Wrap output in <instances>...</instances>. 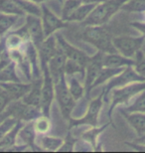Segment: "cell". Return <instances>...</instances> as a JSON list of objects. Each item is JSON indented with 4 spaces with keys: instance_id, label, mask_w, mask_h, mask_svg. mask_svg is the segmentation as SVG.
Masks as SVG:
<instances>
[{
    "instance_id": "60d3db41",
    "label": "cell",
    "mask_w": 145,
    "mask_h": 153,
    "mask_svg": "<svg viewBox=\"0 0 145 153\" xmlns=\"http://www.w3.org/2000/svg\"><path fill=\"white\" fill-rule=\"evenodd\" d=\"M130 25L141 33V36L145 38V21L144 22H132Z\"/></svg>"
},
{
    "instance_id": "7402d4cb",
    "label": "cell",
    "mask_w": 145,
    "mask_h": 153,
    "mask_svg": "<svg viewBox=\"0 0 145 153\" xmlns=\"http://www.w3.org/2000/svg\"><path fill=\"white\" fill-rule=\"evenodd\" d=\"M97 4L94 3H85L83 2L72 14L70 15L69 18L67 19V22H84L87 19L88 16L91 14L92 9L95 7Z\"/></svg>"
},
{
    "instance_id": "f546056e",
    "label": "cell",
    "mask_w": 145,
    "mask_h": 153,
    "mask_svg": "<svg viewBox=\"0 0 145 153\" xmlns=\"http://www.w3.org/2000/svg\"><path fill=\"white\" fill-rule=\"evenodd\" d=\"M34 129L37 134H47L52 127L50 116L41 114L33 120Z\"/></svg>"
},
{
    "instance_id": "c3c4849f",
    "label": "cell",
    "mask_w": 145,
    "mask_h": 153,
    "mask_svg": "<svg viewBox=\"0 0 145 153\" xmlns=\"http://www.w3.org/2000/svg\"><path fill=\"white\" fill-rule=\"evenodd\" d=\"M142 13L144 14V18H145V11H144V12H142ZM144 21H145V20H144Z\"/></svg>"
},
{
    "instance_id": "f907efd6",
    "label": "cell",
    "mask_w": 145,
    "mask_h": 153,
    "mask_svg": "<svg viewBox=\"0 0 145 153\" xmlns=\"http://www.w3.org/2000/svg\"><path fill=\"white\" fill-rule=\"evenodd\" d=\"M0 39H1V38H0Z\"/></svg>"
},
{
    "instance_id": "2e32d148",
    "label": "cell",
    "mask_w": 145,
    "mask_h": 153,
    "mask_svg": "<svg viewBox=\"0 0 145 153\" xmlns=\"http://www.w3.org/2000/svg\"><path fill=\"white\" fill-rule=\"evenodd\" d=\"M31 85H32V82H23L22 81L0 84V87L9 94L12 100H22L25 97V94L30 91Z\"/></svg>"
},
{
    "instance_id": "277c9868",
    "label": "cell",
    "mask_w": 145,
    "mask_h": 153,
    "mask_svg": "<svg viewBox=\"0 0 145 153\" xmlns=\"http://www.w3.org/2000/svg\"><path fill=\"white\" fill-rule=\"evenodd\" d=\"M55 97H56L61 114L65 119L71 118V114L75 108L76 100L71 94L67 84V76H62L55 84Z\"/></svg>"
},
{
    "instance_id": "9c48e42d",
    "label": "cell",
    "mask_w": 145,
    "mask_h": 153,
    "mask_svg": "<svg viewBox=\"0 0 145 153\" xmlns=\"http://www.w3.org/2000/svg\"><path fill=\"white\" fill-rule=\"evenodd\" d=\"M103 55L104 53L97 51L94 56L89 57L85 69V90L86 96L88 97L92 90L94 82L97 79L100 70L103 68Z\"/></svg>"
},
{
    "instance_id": "52a82bcc",
    "label": "cell",
    "mask_w": 145,
    "mask_h": 153,
    "mask_svg": "<svg viewBox=\"0 0 145 153\" xmlns=\"http://www.w3.org/2000/svg\"><path fill=\"white\" fill-rule=\"evenodd\" d=\"M42 72V99L41 111L42 114L50 116L52 103L55 100V82L49 72L48 66L41 68Z\"/></svg>"
},
{
    "instance_id": "5bb4252c",
    "label": "cell",
    "mask_w": 145,
    "mask_h": 153,
    "mask_svg": "<svg viewBox=\"0 0 145 153\" xmlns=\"http://www.w3.org/2000/svg\"><path fill=\"white\" fill-rule=\"evenodd\" d=\"M58 49H59V44L55 35H51L43 40V42L37 48V50H38V56H39V62H40V68H42L44 66H48L49 61L57 53Z\"/></svg>"
},
{
    "instance_id": "8fae6325",
    "label": "cell",
    "mask_w": 145,
    "mask_h": 153,
    "mask_svg": "<svg viewBox=\"0 0 145 153\" xmlns=\"http://www.w3.org/2000/svg\"><path fill=\"white\" fill-rule=\"evenodd\" d=\"M41 21L44 30L45 38L51 35H54L59 30L66 28L68 26V22L64 21L62 18H59L51 9H49L45 4L41 6Z\"/></svg>"
},
{
    "instance_id": "ab89813d",
    "label": "cell",
    "mask_w": 145,
    "mask_h": 153,
    "mask_svg": "<svg viewBox=\"0 0 145 153\" xmlns=\"http://www.w3.org/2000/svg\"><path fill=\"white\" fill-rule=\"evenodd\" d=\"M75 143H76V140L73 139L72 137H71L70 133L69 135H68V138L66 140H64L63 144L59 149V151H63V152H70V151H73L74 149H75Z\"/></svg>"
},
{
    "instance_id": "d590c367",
    "label": "cell",
    "mask_w": 145,
    "mask_h": 153,
    "mask_svg": "<svg viewBox=\"0 0 145 153\" xmlns=\"http://www.w3.org/2000/svg\"><path fill=\"white\" fill-rule=\"evenodd\" d=\"M83 3L82 0H66L63 4V9H62V15L61 18L64 21L67 22V19L69 16L76 10Z\"/></svg>"
},
{
    "instance_id": "74e56055",
    "label": "cell",
    "mask_w": 145,
    "mask_h": 153,
    "mask_svg": "<svg viewBox=\"0 0 145 153\" xmlns=\"http://www.w3.org/2000/svg\"><path fill=\"white\" fill-rule=\"evenodd\" d=\"M17 119L12 117V116H7L1 123H0V140L6 135V133L17 123Z\"/></svg>"
},
{
    "instance_id": "ffe728a7",
    "label": "cell",
    "mask_w": 145,
    "mask_h": 153,
    "mask_svg": "<svg viewBox=\"0 0 145 153\" xmlns=\"http://www.w3.org/2000/svg\"><path fill=\"white\" fill-rule=\"evenodd\" d=\"M134 60L130 58L124 57L119 53H109L103 55V66L110 68H126L133 66Z\"/></svg>"
},
{
    "instance_id": "b9f144b4",
    "label": "cell",
    "mask_w": 145,
    "mask_h": 153,
    "mask_svg": "<svg viewBox=\"0 0 145 153\" xmlns=\"http://www.w3.org/2000/svg\"><path fill=\"white\" fill-rule=\"evenodd\" d=\"M8 55V50L5 47L4 41L0 40V63L2 62V60Z\"/></svg>"
},
{
    "instance_id": "5b68a950",
    "label": "cell",
    "mask_w": 145,
    "mask_h": 153,
    "mask_svg": "<svg viewBox=\"0 0 145 153\" xmlns=\"http://www.w3.org/2000/svg\"><path fill=\"white\" fill-rule=\"evenodd\" d=\"M144 41L145 38L143 36L132 37V36L122 35L112 37V44L117 53L130 59H133L135 55L142 49Z\"/></svg>"
},
{
    "instance_id": "f1b7e54d",
    "label": "cell",
    "mask_w": 145,
    "mask_h": 153,
    "mask_svg": "<svg viewBox=\"0 0 145 153\" xmlns=\"http://www.w3.org/2000/svg\"><path fill=\"white\" fill-rule=\"evenodd\" d=\"M67 84L70 93L76 102L79 100L81 97H83V96L86 94L85 85H83L79 79L75 78V76H70V79L69 81H67Z\"/></svg>"
},
{
    "instance_id": "3957f363",
    "label": "cell",
    "mask_w": 145,
    "mask_h": 153,
    "mask_svg": "<svg viewBox=\"0 0 145 153\" xmlns=\"http://www.w3.org/2000/svg\"><path fill=\"white\" fill-rule=\"evenodd\" d=\"M145 90V81L144 82H135L123 87L113 88L109 91L110 96V106L109 109V117L112 118V112L116 106L120 105H128L131 100H133L135 96H137L140 91ZM107 96V97H109Z\"/></svg>"
},
{
    "instance_id": "6da1fadb",
    "label": "cell",
    "mask_w": 145,
    "mask_h": 153,
    "mask_svg": "<svg viewBox=\"0 0 145 153\" xmlns=\"http://www.w3.org/2000/svg\"><path fill=\"white\" fill-rule=\"evenodd\" d=\"M128 0H103L95 5L83 24L85 26H103L115 16Z\"/></svg>"
},
{
    "instance_id": "484cf974",
    "label": "cell",
    "mask_w": 145,
    "mask_h": 153,
    "mask_svg": "<svg viewBox=\"0 0 145 153\" xmlns=\"http://www.w3.org/2000/svg\"><path fill=\"white\" fill-rule=\"evenodd\" d=\"M8 82H21L20 76L17 73V67L13 62L0 69V84Z\"/></svg>"
},
{
    "instance_id": "ac0fdd59",
    "label": "cell",
    "mask_w": 145,
    "mask_h": 153,
    "mask_svg": "<svg viewBox=\"0 0 145 153\" xmlns=\"http://www.w3.org/2000/svg\"><path fill=\"white\" fill-rule=\"evenodd\" d=\"M42 78L35 79L32 82L30 91L25 94L22 100L29 105L41 109V99H42Z\"/></svg>"
},
{
    "instance_id": "cb8c5ba5",
    "label": "cell",
    "mask_w": 145,
    "mask_h": 153,
    "mask_svg": "<svg viewBox=\"0 0 145 153\" xmlns=\"http://www.w3.org/2000/svg\"><path fill=\"white\" fill-rule=\"evenodd\" d=\"M27 41L29 40H27L16 30V31L10 32L6 36L4 39V44L7 50H15V49H21Z\"/></svg>"
},
{
    "instance_id": "836d02e7",
    "label": "cell",
    "mask_w": 145,
    "mask_h": 153,
    "mask_svg": "<svg viewBox=\"0 0 145 153\" xmlns=\"http://www.w3.org/2000/svg\"><path fill=\"white\" fill-rule=\"evenodd\" d=\"M107 125H103V127H97V126H92V128L91 129H88V131H86V132L83 134V138H84L86 141H88V143H91V144L94 147V150L97 148H95V145H97V140L98 138V135L103 132L104 130V128L107 127Z\"/></svg>"
},
{
    "instance_id": "ba28073f",
    "label": "cell",
    "mask_w": 145,
    "mask_h": 153,
    "mask_svg": "<svg viewBox=\"0 0 145 153\" xmlns=\"http://www.w3.org/2000/svg\"><path fill=\"white\" fill-rule=\"evenodd\" d=\"M103 94L101 93L97 97H95L89 102L88 108L86 111L85 115L81 118H70V129L74 126H80V125H91V126H97L98 118H100V114L103 108Z\"/></svg>"
},
{
    "instance_id": "7c38bea8",
    "label": "cell",
    "mask_w": 145,
    "mask_h": 153,
    "mask_svg": "<svg viewBox=\"0 0 145 153\" xmlns=\"http://www.w3.org/2000/svg\"><path fill=\"white\" fill-rule=\"evenodd\" d=\"M24 25L28 32L29 40L36 46V48H38L45 39L41 17L35 16V15H27L26 22Z\"/></svg>"
},
{
    "instance_id": "d4e9b609",
    "label": "cell",
    "mask_w": 145,
    "mask_h": 153,
    "mask_svg": "<svg viewBox=\"0 0 145 153\" xmlns=\"http://www.w3.org/2000/svg\"><path fill=\"white\" fill-rule=\"evenodd\" d=\"M124 68H110V67H104L100 70V74H98L97 79L94 82V87L92 88L97 87V85H103L112 79L113 76H115L116 75H118L119 73H121Z\"/></svg>"
},
{
    "instance_id": "ee69618b",
    "label": "cell",
    "mask_w": 145,
    "mask_h": 153,
    "mask_svg": "<svg viewBox=\"0 0 145 153\" xmlns=\"http://www.w3.org/2000/svg\"><path fill=\"white\" fill-rule=\"evenodd\" d=\"M82 1L85 3H94V4H97V3L103 1V0H82Z\"/></svg>"
},
{
    "instance_id": "f6af8a7d",
    "label": "cell",
    "mask_w": 145,
    "mask_h": 153,
    "mask_svg": "<svg viewBox=\"0 0 145 153\" xmlns=\"http://www.w3.org/2000/svg\"><path fill=\"white\" fill-rule=\"evenodd\" d=\"M28 1L34 2V3H37V4H41V3H44V2H46V1H48V0H28Z\"/></svg>"
},
{
    "instance_id": "bcb514c9",
    "label": "cell",
    "mask_w": 145,
    "mask_h": 153,
    "mask_svg": "<svg viewBox=\"0 0 145 153\" xmlns=\"http://www.w3.org/2000/svg\"><path fill=\"white\" fill-rule=\"evenodd\" d=\"M6 117H7V115L5 114V112H2V114H0V123H1V122L4 120Z\"/></svg>"
},
{
    "instance_id": "30bf717a",
    "label": "cell",
    "mask_w": 145,
    "mask_h": 153,
    "mask_svg": "<svg viewBox=\"0 0 145 153\" xmlns=\"http://www.w3.org/2000/svg\"><path fill=\"white\" fill-rule=\"evenodd\" d=\"M144 82V79L135 72V70L132 66L126 67L121 73H119L118 75L113 76L112 79H109V82H106V85H104L103 90V100L109 96V91L113 90V88L123 87V85H129L131 82Z\"/></svg>"
},
{
    "instance_id": "e0dca14e",
    "label": "cell",
    "mask_w": 145,
    "mask_h": 153,
    "mask_svg": "<svg viewBox=\"0 0 145 153\" xmlns=\"http://www.w3.org/2000/svg\"><path fill=\"white\" fill-rule=\"evenodd\" d=\"M66 60L67 57L65 56L64 52L59 47L57 53L49 61L48 69L52 78L54 79L55 84L60 79L62 76H66L65 75V64H66Z\"/></svg>"
},
{
    "instance_id": "8992f818",
    "label": "cell",
    "mask_w": 145,
    "mask_h": 153,
    "mask_svg": "<svg viewBox=\"0 0 145 153\" xmlns=\"http://www.w3.org/2000/svg\"><path fill=\"white\" fill-rule=\"evenodd\" d=\"M4 112L7 116H12L17 120H21L23 122L32 121L42 114L41 109L27 105L22 100H12Z\"/></svg>"
},
{
    "instance_id": "4316f807",
    "label": "cell",
    "mask_w": 145,
    "mask_h": 153,
    "mask_svg": "<svg viewBox=\"0 0 145 153\" xmlns=\"http://www.w3.org/2000/svg\"><path fill=\"white\" fill-rule=\"evenodd\" d=\"M19 15L0 13V38L7 34L12 27L19 20Z\"/></svg>"
},
{
    "instance_id": "1f68e13d",
    "label": "cell",
    "mask_w": 145,
    "mask_h": 153,
    "mask_svg": "<svg viewBox=\"0 0 145 153\" xmlns=\"http://www.w3.org/2000/svg\"><path fill=\"white\" fill-rule=\"evenodd\" d=\"M86 67L81 65L80 63L76 62L74 60L67 59L65 64V75L66 76H75V75H83L85 76Z\"/></svg>"
},
{
    "instance_id": "d6a6232c",
    "label": "cell",
    "mask_w": 145,
    "mask_h": 153,
    "mask_svg": "<svg viewBox=\"0 0 145 153\" xmlns=\"http://www.w3.org/2000/svg\"><path fill=\"white\" fill-rule=\"evenodd\" d=\"M0 13L14 14L19 16L24 15V12L13 0H0Z\"/></svg>"
},
{
    "instance_id": "f35d334b",
    "label": "cell",
    "mask_w": 145,
    "mask_h": 153,
    "mask_svg": "<svg viewBox=\"0 0 145 153\" xmlns=\"http://www.w3.org/2000/svg\"><path fill=\"white\" fill-rule=\"evenodd\" d=\"M12 102V99L9 97V94L3 90L0 93V114L5 111V109L7 108L9 103Z\"/></svg>"
},
{
    "instance_id": "7bdbcfd3",
    "label": "cell",
    "mask_w": 145,
    "mask_h": 153,
    "mask_svg": "<svg viewBox=\"0 0 145 153\" xmlns=\"http://www.w3.org/2000/svg\"><path fill=\"white\" fill-rule=\"evenodd\" d=\"M135 142L138 143H142V144H145V134L142 136H138V138L135 140Z\"/></svg>"
},
{
    "instance_id": "4dcf8cb0",
    "label": "cell",
    "mask_w": 145,
    "mask_h": 153,
    "mask_svg": "<svg viewBox=\"0 0 145 153\" xmlns=\"http://www.w3.org/2000/svg\"><path fill=\"white\" fill-rule=\"evenodd\" d=\"M16 4L19 6L20 9L27 15H35V16H41V6L34 2L28 1V0H13Z\"/></svg>"
},
{
    "instance_id": "681fc988",
    "label": "cell",
    "mask_w": 145,
    "mask_h": 153,
    "mask_svg": "<svg viewBox=\"0 0 145 153\" xmlns=\"http://www.w3.org/2000/svg\"><path fill=\"white\" fill-rule=\"evenodd\" d=\"M143 46H145V41H144V44H143Z\"/></svg>"
},
{
    "instance_id": "44dd1931",
    "label": "cell",
    "mask_w": 145,
    "mask_h": 153,
    "mask_svg": "<svg viewBox=\"0 0 145 153\" xmlns=\"http://www.w3.org/2000/svg\"><path fill=\"white\" fill-rule=\"evenodd\" d=\"M121 114L124 116L128 124L133 128L138 136L145 134V114L142 112H126L123 111Z\"/></svg>"
},
{
    "instance_id": "83f0119b",
    "label": "cell",
    "mask_w": 145,
    "mask_h": 153,
    "mask_svg": "<svg viewBox=\"0 0 145 153\" xmlns=\"http://www.w3.org/2000/svg\"><path fill=\"white\" fill-rule=\"evenodd\" d=\"M126 112H142L145 114V90L135 96L128 105L122 109Z\"/></svg>"
},
{
    "instance_id": "8d00e7d4",
    "label": "cell",
    "mask_w": 145,
    "mask_h": 153,
    "mask_svg": "<svg viewBox=\"0 0 145 153\" xmlns=\"http://www.w3.org/2000/svg\"><path fill=\"white\" fill-rule=\"evenodd\" d=\"M133 60L134 64L132 67L135 70V72L145 81V53L142 52V49L135 55Z\"/></svg>"
},
{
    "instance_id": "e575fe53",
    "label": "cell",
    "mask_w": 145,
    "mask_h": 153,
    "mask_svg": "<svg viewBox=\"0 0 145 153\" xmlns=\"http://www.w3.org/2000/svg\"><path fill=\"white\" fill-rule=\"evenodd\" d=\"M121 9L130 13H142L145 11V0H128Z\"/></svg>"
},
{
    "instance_id": "7a4b0ae2",
    "label": "cell",
    "mask_w": 145,
    "mask_h": 153,
    "mask_svg": "<svg viewBox=\"0 0 145 153\" xmlns=\"http://www.w3.org/2000/svg\"><path fill=\"white\" fill-rule=\"evenodd\" d=\"M82 38L104 54L116 52L112 35L103 26H86Z\"/></svg>"
},
{
    "instance_id": "7dc6e473",
    "label": "cell",
    "mask_w": 145,
    "mask_h": 153,
    "mask_svg": "<svg viewBox=\"0 0 145 153\" xmlns=\"http://www.w3.org/2000/svg\"><path fill=\"white\" fill-rule=\"evenodd\" d=\"M3 91V88H2L1 87H0V93H1V91Z\"/></svg>"
},
{
    "instance_id": "4fadbf2b",
    "label": "cell",
    "mask_w": 145,
    "mask_h": 153,
    "mask_svg": "<svg viewBox=\"0 0 145 153\" xmlns=\"http://www.w3.org/2000/svg\"><path fill=\"white\" fill-rule=\"evenodd\" d=\"M56 39L58 41L59 47H60L61 50L64 52V54H65V56L67 57V59L74 60V61H76V62L80 63L81 65L86 67L89 57L85 53V52H83L82 50H80V49L75 47V46L72 45L71 43H69L61 34H57Z\"/></svg>"
},
{
    "instance_id": "9a60e30c",
    "label": "cell",
    "mask_w": 145,
    "mask_h": 153,
    "mask_svg": "<svg viewBox=\"0 0 145 153\" xmlns=\"http://www.w3.org/2000/svg\"><path fill=\"white\" fill-rule=\"evenodd\" d=\"M38 134L36 133L34 129L33 120L24 122L23 125L21 126L19 132L17 135V140L21 141V144H25L29 147L31 150H40L39 147L36 144V139Z\"/></svg>"
},
{
    "instance_id": "d6986e66",
    "label": "cell",
    "mask_w": 145,
    "mask_h": 153,
    "mask_svg": "<svg viewBox=\"0 0 145 153\" xmlns=\"http://www.w3.org/2000/svg\"><path fill=\"white\" fill-rule=\"evenodd\" d=\"M36 139V144L40 150L46 151H59V149L64 142L61 137L47 135V134H38Z\"/></svg>"
},
{
    "instance_id": "603a6c76",
    "label": "cell",
    "mask_w": 145,
    "mask_h": 153,
    "mask_svg": "<svg viewBox=\"0 0 145 153\" xmlns=\"http://www.w3.org/2000/svg\"><path fill=\"white\" fill-rule=\"evenodd\" d=\"M24 122L21 120H18L17 123L11 128L10 130L6 133V135L0 140V151H6L8 148L13 146L17 142V135L19 132L21 126L23 125Z\"/></svg>"
}]
</instances>
